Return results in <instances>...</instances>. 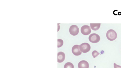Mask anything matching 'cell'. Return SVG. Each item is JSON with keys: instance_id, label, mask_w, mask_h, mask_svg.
Listing matches in <instances>:
<instances>
[{"instance_id": "1", "label": "cell", "mask_w": 121, "mask_h": 68, "mask_svg": "<svg viewBox=\"0 0 121 68\" xmlns=\"http://www.w3.org/2000/svg\"><path fill=\"white\" fill-rule=\"evenodd\" d=\"M107 38L110 41H113L117 38V34L116 32L114 30L110 29L108 30L106 34Z\"/></svg>"}, {"instance_id": "2", "label": "cell", "mask_w": 121, "mask_h": 68, "mask_svg": "<svg viewBox=\"0 0 121 68\" xmlns=\"http://www.w3.org/2000/svg\"><path fill=\"white\" fill-rule=\"evenodd\" d=\"M80 51L83 53H86L89 51L91 49L90 44L87 43H83L79 46Z\"/></svg>"}, {"instance_id": "3", "label": "cell", "mask_w": 121, "mask_h": 68, "mask_svg": "<svg viewBox=\"0 0 121 68\" xmlns=\"http://www.w3.org/2000/svg\"><path fill=\"white\" fill-rule=\"evenodd\" d=\"M89 39L91 42L96 43L99 42L100 40V37L98 34L93 33L91 34L89 37Z\"/></svg>"}, {"instance_id": "4", "label": "cell", "mask_w": 121, "mask_h": 68, "mask_svg": "<svg viewBox=\"0 0 121 68\" xmlns=\"http://www.w3.org/2000/svg\"><path fill=\"white\" fill-rule=\"evenodd\" d=\"M81 31L82 34L84 35H87L91 33V30L90 26L85 25L81 27Z\"/></svg>"}, {"instance_id": "5", "label": "cell", "mask_w": 121, "mask_h": 68, "mask_svg": "<svg viewBox=\"0 0 121 68\" xmlns=\"http://www.w3.org/2000/svg\"><path fill=\"white\" fill-rule=\"evenodd\" d=\"M70 34L73 36L77 35L79 32V28L75 25H73L70 26L69 29Z\"/></svg>"}, {"instance_id": "6", "label": "cell", "mask_w": 121, "mask_h": 68, "mask_svg": "<svg viewBox=\"0 0 121 68\" xmlns=\"http://www.w3.org/2000/svg\"><path fill=\"white\" fill-rule=\"evenodd\" d=\"M79 46L76 45L73 46L72 49L73 53L75 55L78 56L81 55L82 52L80 50Z\"/></svg>"}, {"instance_id": "7", "label": "cell", "mask_w": 121, "mask_h": 68, "mask_svg": "<svg viewBox=\"0 0 121 68\" xmlns=\"http://www.w3.org/2000/svg\"><path fill=\"white\" fill-rule=\"evenodd\" d=\"M57 62L59 63L63 62L65 59V55L64 53L60 52L58 53Z\"/></svg>"}, {"instance_id": "8", "label": "cell", "mask_w": 121, "mask_h": 68, "mask_svg": "<svg viewBox=\"0 0 121 68\" xmlns=\"http://www.w3.org/2000/svg\"><path fill=\"white\" fill-rule=\"evenodd\" d=\"M89 66L88 63L84 60L80 61L78 64V68H89Z\"/></svg>"}, {"instance_id": "9", "label": "cell", "mask_w": 121, "mask_h": 68, "mask_svg": "<svg viewBox=\"0 0 121 68\" xmlns=\"http://www.w3.org/2000/svg\"><path fill=\"white\" fill-rule=\"evenodd\" d=\"M100 23H90L91 28L93 30L96 31L98 30L100 26Z\"/></svg>"}, {"instance_id": "10", "label": "cell", "mask_w": 121, "mask_h": 68, "mask_svg": "<svg viewBox=\"0 0 121 68\" xmlns=\"http://www.w3.org/2000/svg\"><path fill=\"white\" fill-rule=\"evenodd\" d=\"M64 68H74V66L72 63L68 62L65 64Z\"/></svg>"}, {"instance_id": "11", "label": "cell", "mask_w": 121, "mask_h": 68, "mask_svg": "<svg viewBox=\"0 0 121 68\" xmlns=\"http://www.w3.org/2000/svg\"><path fill=\"white\" fill-rule=\"evenodd\" d=\"M58 45L57 47L58 48L61 47L63 45V41L61 39H57Z\"/></svg>"}, {"instance_id": "12", "label": "cell", "mask_w": 121, "mask_h": 68, "mask_svg": "<svg viewBox=\"0 0 121 68\" xmlns=\"http://www.w3.org/2000/svg\"><path fill=\"white\" fill-rule=\"evenodd\" d=\"M92 55L94 58L97 57L100 54L96 51H94L92 53Z\"/></svg>"}, {"instance_id": "13", "label": "cell", "mask_w": 121, "mask_h": 68, "mask_svg": "<svg viewBox=\"0 0 121 68\" xmlns=\"http://www.w3.org/2000/svg\"><path fill=\"white\" fill-rule=\"evenodd\" d=\"M114 68H121V66L115 63L114 64Z\"/></svg>"}, {"instance_id": "14", "label": "cell", "mask_w": 121, "mask_h": 68, "mask_svg": "<svg viewBox=\"0 0 121 68\" xmlns=\"http://www.w3.org/2000/svg\"></svg>"}]
</instances>
